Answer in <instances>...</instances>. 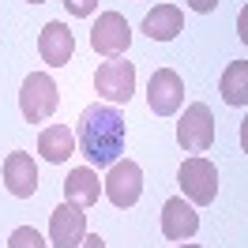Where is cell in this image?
Masks as SVG:
<instances>
[{"mask_svg": "<svg viewBox=\"0 0 248 248\" xmlns=\"http://www.w3.org/2000/svg\"><path fill=\"white\" fill-rule=\"evenodd\" d=\"M200 230V215L185 196H173L162 203V237L166 241H188Z\"/></svg>", "mask_w": 248, "mask_h": 248, "instance_id": "10", "label": "cell"}, {"mask_svg": "<svg viewBox=\"0 0 248 248\" xmlns=\"http://www.w3.org/2000/svg\"><path fill=\"white\" fill-rule=\"evenodd\" d=\"M64 8H68V12H72L76 19H87V16H94L98 0H64Z\"/></svg>", "mask_w": 248, "mask_h": 248, "instance_id": "18", "label": "cell"}, {"mask_svg": "<svg viewBox=\"0 0 248 248\" xmlns=\"http://www.w3.org/2000/svg\"><path fill=\"white\" fill-rule=\"evenodd\" d=\"M4 185L19 200H31L38 192V166H34V158L27 151H12L4 158Z\"/></svg>", "mask_w": 248, "mask_h": 248, "instance_id": "11", "label": "cell"}, {"mask_svg": "<svg viewBox=\"0 0 248 248\" xmlns=\"http://www.w3.org/2000/svg\"><path fill=\"white\" fill-rule=\"evenodd\" d=\"M218 91H222V98H226V106H245L248 102V61L226 64Z\"/></svg>", "mask_w": 248, "mask_h": 248, "instance_id": "16", "label": "cell"}, {"mask_svg": "<svg viewBox=\"0 0 248 248\" xmlns=\"http://www.w3.org/2000/svg\"><path fill=\"white\" fill-rule=\"evenodd\" d=\"M79 248H106V241L98 237V233H91V237H83V245Z\"/></svg>", "mask_w": 248, "mask_h": 248, "instance_id": "21", "label": "cell"}, {"mask_svg": "<svg viewBox=\"0 0 248 248\" xmlns=\"http://www.w3.org/2000/svg\"><path fill=\"white\" fill-rule=\"evenodd\" d=\"M102 192L109 196V203L117 207V211H124V207H132V203L143 196V170L136 166V162H113L106 173V181H102Z\"/></svg>", "mask_w": 248, "mask_h": 248, "instance_id": "6", "label": "cell"}, {"mask_svg": "<svg viewBox=\"0 0 248 248\" xmlns=\"http://www.w3.org/2000/svg\"><path fill=\"white\" fill-rule=\"evenodd\" d=\"M132 42V27L121 12H102L94 19V31H91V49L102 53V57H121Z\"/></svg>", "mask_w": 248, "mask_h": 248, "instance_id": "8", "label": "cell"}, {"mask_svg": "<svg viewBox=\"0 0 248 248\" xmlns=\"http://www.w3.org/2000/svg\"><path fill=\"white\" fill-rule=\"evenodd\" d=\"M94 91L109 106H128V98L136 94V64H128L124 57H109L94 72Z\"/></svg>", "mask_w": 248, "mask_h": 248, "instance_id": "3", "label": "cell"}, {"mask_svg": "<svg viewBox=\"0 0 248 248\" xmlns=\"http://www.w3.org/2000/svg\"><path fill=\"white\" fill-rule=\"evenodd\" d=\"M87 237V215L79 203H61L53 215H49V245L53 248H79Z\"/></svg>", "mask_w": 248, "mask_h": 248, "instance_id": "7", "label": "cell"}, {"mask_svg": "<svg viewBox=\"0 0 248 248\" xmlns=\"http://www.w3.org/2000/svg\"><path fill=\"white\" fill-rule=\"evenodd\" d=\"M27 4H46V0H27Z\"/></svg>", "mask_w": 248, "mask_h": 248, "instance_id": "24", "label": "cell"}, {"mask_svg": "<svg viewBox=\"0 0 248 248\" xmlns=\"http://www.w3.org/2000/svg\"><path fill=\"white\" fill-rule=\"evenodd\" d=\"M241 147H245V155H248V117H245V124H241Z\"/></svg>", "mask_w": 248, "mask_h": 248, "instance_id": "22", "label": "cell"}, {"mask_svg": "<svg viewBox=\"0 0 248 248\" xmlns=\"http://www.w3.org/2000/svg\"><path fill=\"white\" fill-rule=\"evenodd\" d=\"M181 27H185V12L177 4H158L155 12H147V19H143V34L151 42H170V38L181 34Z\"/></svg>", "mask_w": 248, "mask_h": 248, "instance_id": "13", "label": "cell"}, {"mask_svg": "<svg viewBox=\"0 0 248 248\" xmlns=\"http://www.w3.org/2000/svg\"><path fill=\"white\" fill-rule=\"evenodd\" d=\"M181 102H185L181 76L173 68H158L155 76H151V83H147V106H151V113L155 117H173L181 109Z\"/></svg>", "mask_w": 248, "mask_h": 248, "instance_id": "9", "label": "cell"}, {"mask_svg": "<svg viewBox=\"0 0 248 248\" xmlns=\"http://www.w3.org/2000/svg\"><path fill=\"white\" fill-rule=\"evenodd\" d=\"M8 248H49V245L42 241V233L34 230V226H19L8 237Z\"/></svg>", "mask_w": 248, "mask_h": 248, "instance_id": "17", "label": "cell"}, {"mask_svg": "<svg viewBox=\"0 0 248 248\" xmlns=\"http://www.w3.org/2000/svg\"><path fill=\"white\" fill-rule=\"evenodd\" d=\"M124 140H128V128H124V117L113 106H87L83 109L76 143L94 170L113 166L124 155Z\"/></svg>", "mask_w": 248, "mask_h": 248, "instance_id": "1", "label": "cell"}, {"mask_svg": "<svg viewBox=\"0 0 248 248\" xmlns=\"http://www.w3.org/2000/svg\"><path fill=\"white\" fill-rule=\"evenodd\" d=\"M177 143L185 147L188 155H203L215 147V117L203 102H192L185 109V117L177 124Z\"/></svg>", "mask_w": 248, "mask_h": 248, "instance_id": "5", "label": "cell"}, {"mask_svg": "<svg viewBox=\"0 0 248 248\" xmlns=\"http://www.w3.org/2000/svg\"><path fill=\"white\" fill-rule=\"evenodd\" d=\"M38 53H42V61L49 68H64L72 61V53H76V34L64 23H46V31L38 38Z\"/></svg>", "mask_w": 248, "mask_h": 248, "instance_id": "12", "label": "cell"}, {"mask_svg": "<svg viewBox=\"0 0 248 248\" xmlns=\"http://www.w3.org/2000/svg\"><path fill=\"white\" fill-rule=\"evenodd\" d=\"M177 248H200V245H177Z\"/></svg>", "mask_w": 248, "mask_h": 248, "instance_id": "23", "label": "cell"}, {"mask_svg": "<svg viewBox=\"0 0 248 248\" xmlns=\"http://www.w3.org/2000/svg\"><path fill=\"white\" fill-rule=\"evenodd\" d=\"M64 196L72 203H79V207H94V203L102 200V181H98L94 166H76V170L68 173Z\"/></svg>", "mask_w": 248, "mask_h": 248, "instance_id": "15", "label": "cell"}, {"mask_svg": "<svg viewBox=\"0 0 248 248\" xmlns=\"http://www.w3.org/2000/svg\"><path fill=\"white\" fill-rule=\"evenodd\" d=\"M237 38L248 46V4L241 8V16H237Z\"/></svg>", "mask_w": 248, "mask_h": 248, "instance_id": "19", "label": "cell"}, {"mask_svg": "<svg viewBox=\"0 0 248 248\" xmlns=\"http://www.w3.org/2000/svg\"><path fill=\"white\" fill-rule=\"evenodd\" d=\"M177 181H181V192H185V200L192 203V207H207V203H215V196H218V170L203 155L181 162Z\"/></svg>", "mask_w": 248, "mask_h": 248, "instance_id": "4", "label": "cell"}, {"mask_svg": "<svg viewBox=\"0 0 248 248\" xmlns=\"http://www.w3.org/2000/svg\"><path fill=\"white\" fill-rule=\"evenodd\" d=\"M188 8H192V12H215L218 0H188Z\"/></svg>", "mask_w": 248, "mask_h": 248, "instance_id": "20", "label": "cell"}, {"mask_svg": "<svg viewBox=\"0 0 248 248\" xmlns=\"http://www.w3.org/2000/svg\"><path fill=\"white\" fill-rule=\"evenodd\" d=\"M61 106V91L49 72H31L23 79V91H19V109H23V121L27 124H42L49 121Z\"/></svg>", "mask_w": 248, "mask_h": 248, "instance_id": "2", "label": "cell"}, {"mask_svg": "<svg viewBox=\"0 0 248 248\" xmlns=\"http://www.w3.org/2000/svg\"><path fill=\"white\" fill-rule=\"evenodd\" d=\"M38 155L53 162V166H61L68 158L76 155V136H72V128H64V124H49L42 128V136H38Z\"/></svg>", "mask_w": 248, "mask_h": 248, "instance_id": "14", "label": "cell"}]
</instances>
